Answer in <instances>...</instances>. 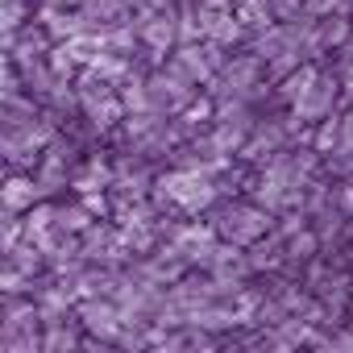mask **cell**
<instances>
[{"mask_svg": "<svg viewBox=\"0 0 353 353\" xmlns=\"http://www.w3.org/2000/svg\"><path fill=\"white\" fill-rule=\"evenodd\" d=\"M154 188H158V204H174V208H183V212H200V208H208V204L216 200L212 174L188 170V166H179L174 174L158 179Z\"/></svg>", "mask_w": 353, "mask_h": 353, "instance_id": "cell-1", "label": "cell"}, {"mask_svg": "<svg viewBox=\"0 0 353 353\" xmlns=\"http://www.w3.org/2000/svg\"><path fill=\"white\" fill-rule=\"evenodd\" d=\"M270 229V212L262 204H229L216 221V233L229 241V245H258Z\"/></svg>", "mask_w": 353, "mask_h": 353, "instance_id": "cell-2", "label": "cell"}, {"mask_svg": "<svg viewBox=\"0 0 353 353\" xmlns=\"http://www.w3.org/2000/svg\"><path fill=\"white\" fill-rule=\"evenodd\" d=\"M79 104H83V112L92 117V125H100V129L117 125V121H121V112H125L121 96L108 88V79H96V71H88V75H83V88H79Z\"/></svg>", "mask_w": 353, "mask_h": 353, "instance_id": "cell-3", "label": "cell"}, {"mask_svg": "<svg viewBox=\"0 0 353 353\" xmlns=\"http://www.w3.org/2000/svg\"><path fill=\"white\" fill-rule=\"evenodd\" d=\"M192 88H196V83H188L174 67H166V71H158V75L145 83L150 108H154V112H179V108H192Z\"/></svg>", "mask_w": 353, "mask_h": 353, "instance_id": "cell-4", "label": "cell"}, {"mask_svg": "<svg viewBox=\"0 0 353 353\" xmlns=\"http://www.w3.org/2000/svg\"><path fill=\"white\" fill-rule=\"evenodd\" d=\"M258 75H262V59L258 54H241V59H233V63H225L221 67V88H216V100H241V96H250L254 88H258Z\"/></svg>", "mask_w": 353, "mask_h": 353, "instance_id": "cell-5", "label": "cell"}, {"mask_svg": "<svg viewBox=\"0 0 353 353\" xmlns=\"http://www.w3.org/2000/svg\"><path fill=\"white\" fill-rule=\"evenodd\" d=\"M221 59H225V54H221V46H212V42L196 46V42H192V46H179V54H174V63H170V67L179 71L188 83H208V79H212V71L221 67Z\"/></svg>", "mask_w": 353, "mask_h": 353, "instance_id": "cell-6", "label": "cell"}, {"mask_svg": "<svg viewBox=\"0 0 353 353\" xmlns=\"http://www.w3.org/2000/svg\"><path fill=\"white\" fill-rule=\"evenodd\" d=\"M332 100H336V79L320 71V79L307 88V96H299V100L291 104V112H295L299 125H307V121H328V117H332Z\"/></svg>", "mask_w": 353, "mask_h": 353, "instance_id": "cell-7", "label": "cell"}, {"mask_svg": "<svg viewBox=\"0 0 353 353\" xmlns=\"http://www.w3.org/2000/svg\"><path fill=\"white\" fill-rule=\"evenodd\" d=\"M170 250H179L183 262H200L208 266L216 258V229H204V225H183V229H174V245Z\"/></svg>", "mask_w": 353, "mask_h": 353, "instance_id": "cell-8", "label": "cell"}, {"mask_svg": "<svg viewBox=\"0 0 353 353\" xmlns=\"http://www.w3.org/2000/svg\"><path fill=\"white\" fill-rule=\"evenodd\" d=\"M137 38H141L154 54H166L174 42H179V17H174L170 9H162V13H145L141 26H137Z\"/></svg>", "mask_w": 353, "mask_h": 353, "instance_id": "cell-9", "label": "cell"}, {"mask_svg": "<svg viewBox=\"0 0 353 353\" xmlns=\"http://www.w3.org/2000/svg\"><path fill=\"white\" fill-rule=\"evenodd\" d=\"M200 13V30H204V38L212 42V46H233L237 38H241V21H237V13L233 9H196Z\"/></svg>", "mask_w": 353, "mask_h": 353, "instance_id": "cell-10", "label": "cell"}, {"mask_svg": "<svg viewBox=\"0 0 353 353\" xmlns=\"http://www.w3.org/2000/svg\"><path fill=\"white\" fill-rule=\"evenodd\" d=\"M83 324H88V332L112 341V336L125 332V312L117 303H108V299H88L83 303Z\"/></svg>", "mask_w": 353, "mask_h": 353, "instance_id": "cell-11", "label": "cell"}, {"mask_svg": "<svg viewBox=\"0 0 353 353\" xmlns=\"http://www.w3.org/2000/svg\"><path fill=\"white\" fill-rule=\"evenodd\" d=\"M283 141H287V129L283 125H254V133H250V141H245V158H279L283 154Z\"/></svg>", "mask_w": 353, "mask_h": 353, "instance_id": "cell-12", "label": "cell"}, {"mask_svg": "<svg viewBox=\"0 0 353 353\" xmlns=\"http://www.w3.org/2000/svg\"><path fill=\"white\" fill-rule=\"evenodd\" d=\"M42 196V183L38 179H26V174H13V179L5 183V212H26L34 208Z\"/></svg>", "mask_w": 353, "mask_h": 353, "instance_id": "cell-13", "label": "cell"}, {"mask_svg": "<svg viewBox=\"0 0 353 353\" xmlns=\"http://www.w3.org/2000/svg\"><path fill=\"white\" fill-rule=\"evenodd\" d=\"M233 13H237V21L250 26V30H270V21H274L270 0H233Z\"/></svg>", "mask_w": 353, "mask_h": 353, "instance_id": "cell-14", "label": "cell"}, {"mask_svg": "<svg viewBox=\"0 0 353 353\" xmlns=\"http://www.w3.org/2000/svg\"><path fill=\"white\" fill-rule=\"evenodd\" d=\"M108 183H112V170H108L104 158H92V162L75 174V188H79L83 196H96V192H104Z\"/></svg>", "mask_w": 353, "mask_h": 353, "instance_id": "cell-15", "label": "cell"}, {"mask_svg": "<svg viewBox=\"0 0 353 353\" xmlns=\"http://www.w3.org/2000/svg\"><path fill=\"white\" fill-rule=\"evenodd\" d=\"M349 34H353V30H349L345 17H336V13H332V17H320V26H316V54L328 50V46H341Z\"/></svg>", "mask_w": 353, "mask_h": 353, "instance_id": "cell-16", "label": "cell"}, {"mask_svg": "<svg viewBox=\"0 0 353 353\" xmlns=\"http://www.w3.org/2000/svg\"><path fill=\"white\" fill-rule=\"evenodd\" d=\"M316 79H320V71H316V67H295V71L283 79V88H279V92H283V100H287V104H295L299 96H307V88H312Z\"/></svg>", "mask_w": 353, "mask_h": 353, "instance_id": "cell-17", "label": "cell"}, {"mask_svg": "<svg viewBox=\"0 0 353 353\" xmlns=\"http://www.w3.org/2000/svg\"><path fill=\"white\" fill-rule=\"evenodd\" d=\"M283 245H287V262H307V258L320 250V237H316L312 229H299V233L283 237Z\"/></svg>", "mask_w": 353, "mask_h": 353, "instance_id": "cell-18", "label": "cell"}, {"mask_svg": "<svg viewBox=\"0 0 353 353\" xmlns=\"http://www.w3.org/2000/svg\"><path fill=\"white\" fill-rule=\"evenodd\" d=\"M328 158H332V166L353 170V117H341V137H336V150Z\"/></svg>", "mask_w": 353, "mask_h": 353, "instance_id": "cell-19", "label": "cell"}, {"mask_svg": "<svg viewBox=\"0 0 353 353\" xmlns=\"http://www.w3.org/2000/svg\"><path fill=\"white\" fill-rule=\"evenodd\" d=\"M54 216H59V229H63V233H88V229H92L88 204H79V208H54Z\"/></svg>", "mask_w": 353, "mask_h": 353, "instance_id": "cell-20", "label": "cell"}, {"mask_svg": "<svg viewBox=\"0 0 353 353\" xmlns=\"http://www.w3.org/2000/svg\"><path fill=\"white\" fill-rule=\"evenodd\" d=\"M83 9H88V21H96V17H100L104 26H117V21H121V13H125L129 5H125V0H88Z\"/></svg>", "mask_w": 353, "mask_h": 353, "instance_id": "cell-21", "label": "cell"}, {"mask_svg": "<svg viewBox=\"0 0 353 353\" xmlns=\"http://www.w3.org/2000/svg\"><path fill=\"white\" fill-rule=\"evenodd\" d=\"M283 258H287V245H283V241H266V245L258 241L254 254H250V266H254V270H266V266H279Z\"/></svg>", "mask_w": 353, "mask_h": 353, "instance_id": "cell-22", "label": "cell"}, {"mask_svg": "<svg viewBox=\"0 0 353 353\" xmlns=\"http://www.w3.org/2000/svg\"><path fill=\"white\" fill-rule=\"evenodd\" d=\"M336 137H341V117H328L316 133V154H332L336 150Z\"/></svg>", "mask_w": 353, "mask_h": 353, "instance_id": "cell-23", "label": "cell"}, {"mask_svg": "<svg viewBox=\"0 0 353 353\" xmlns=\"http://www.w3.org/2000/svg\"><path fill=\"white\" fill-rule=\"evenodd\" d=\"M21 17H26V5H21V0H5V30H9V38L17 34Z\"/></svg>", "mask_w": 353, "mask_h": 353, "instance_id": "cell-24", "label": "cell"}, {"mask_svg": "<svg viewBox=\"0 0 353 353\" xmlns=\"http://www.w3.org/2000/svg\"><path fill=\"white\" fill-rule=\"evenodd\" d=\"M303 5H307V0H270V9H274V17H287V21H291V17H295V13H299Z\"/></svg>", "mask_w": 353, "mask_h": 353, "instance_id": "cell-25", "label": "cell"}, {"mask_svg": "<svg viewBox=\"0 0 353 353\" xmlns=\"http://www.w3.org/2000/svg\"><path fill=\"white\" fill-rule=\"evenodd\" d=\"M341 5H345V0H307V13H316V17H332Z\"/></svg>", "mask_w": 353, "mask_h": 353, "instance_id": "cell-26", "label": "cell"}, {"mask_svg": "<svg viewBox=\"0 0 353 353\" xmlns=\"http://www.w3.org/2000/svg\"><path fill=\"white\" fill-rule=\"evenodd\" d=\"M125 5H129V9L137 5L141 13H162V9H166V0H125Z\"/></svg>", "mask_w": 353, "mask_h": 353, "instance_id": "cell-27", "label": "cell"}, {"mask_svg": "<svg viewBox=\"0 0 353 353\" xmlns=\"http://www.w3.org/2000/svg\"><path fill=\"white\" fill-rule=\"evenodd\" d=\"M336 345H341V353H353V324H349V328L336 336Z\"/></svg>", "mask_w": 353, "mask_h": 353, "instance_id": "cell-28", "label": "cell"}, {"mask_svg": "<svg viewBox=\"0 0 353 353\" xmlns=\"http://www.w3.org/2000/svg\"><path fill=\"white\" fill-rule=\"evenodd\" d=\"M345 92L353 96V59H349V67H345Z\"/></svg>", "mask_w": 353, "mask_h": 353, "instance_id": "cell-29", "label": "cell"}, {"mask_svg": "<svg viewBox=\"0 0 353 353\" xmlns=\"http://www.w3.org/2000/svg\"><path fill=\"white\" fill-rule=\"evenodd\" d=\"M316 353H341V345H336V341H332V345H320V349H316Z\"/></svg>", "mask_w": 353, "mask_h": 353, "instance_id": "cell-30", "label": "cell"}, {"mask_svg": "<svg viewBox=\"0 0 353 353\" xmlns=\"http://www.w3.org/2000/svg\"><path fill=\"white\" fill-rule=\"evenodd\" d=\"M63 5H88V0H54V9H63Z\"/></svg>", "mask_w": 353, "mask_h": 353, "instance_id": "cell-31", "label": "cell"}]
</instances>
